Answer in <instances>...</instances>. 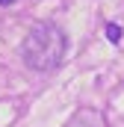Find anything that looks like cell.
Returning a JSON list of instances; mask_svg holds the SVG:
<instances>
[{
    "label": "cell",
    "mask_w": 124,
    "mask_h": 127,
    "mask_svg": "<svg viewBox=\"0 0 124 127\" xmlns=\"http://www.w3.org/2000/svg\"><path fill=\"white\" fill-rule=\"evenodd\" d=\"M65 53H68V35L53 21H38L27 32V38L21 41V59H24V65L30 71H38V74L56 71L65 62Z\"/></svg>",
    "instance_id": "1"
},
{
    "label": "cell",
    "mask_w": 124,
    "mask_h": 127,
    "mask_svg": "<svg viewBox=\"0 0 124 127\" xmlns=\"http://www.w3.org/2000/svg\"><path fill=\"white\" fill-rule=\"evenodd\" d=\"M106 38H109V41H112V44H118V41H121V27H118V24H106Z\"/></svg>",
    "instance_id": "2"
},
{
    "label": "cell",
    "mask_w": 124,
    "mask_h": 127,
    "mask_svg": "<svg viewBox=\"0 0 124 127\" xmlns=\"http://www.w3.org/2000/svg\"><path fill=\"white\" fill-rule=\"evenodd\" d=\"M9 3H15V0H0V6H9Z\"/></svg>",
    "instance_id": "3"
}]
</instances>
